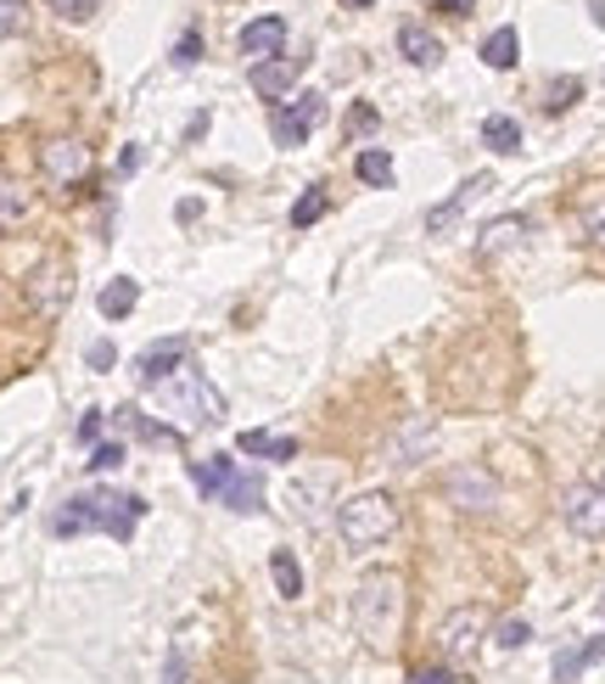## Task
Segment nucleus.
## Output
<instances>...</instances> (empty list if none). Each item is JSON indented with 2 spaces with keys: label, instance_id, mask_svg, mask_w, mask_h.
<instances>
[{
  "label": "nucleus",
  "instance_id": "obj_1",
  "mask_svg": "<svg viewBox=\"0 0 605 684\" xmlns=\"http://www.w3.org/2000/svg\"><path fill=\"white\" fill-rule=\"evenodd\" d=\"M140 517H146V499L118 494V488H91V494L67 499L56 517H51V528H56L62 539H73V533H113V539H129Z\"/></svg>",
  "mask_w": 605,
  "mask_h": 684
},
{
  "label": "nucleus",
  "instance_id": "obj_2",
  "mask_svg": "<svg viewBox=\"0 0 605 684\" xmlns=\"http://www.w3.org/2000/svg\"><path fill=\"white\" fill-rule=\"evenodd\" d=\"M398 618H404V578L387 572V567H371L354 583V623H359V634L371 645H393Z\"/></svg>",
  "mask_w": 605,
  "mask_h": 684
},
{
  "label": "nucleus",
  "instance_id": "obj_3",
  "mask_svg": "<svg viewBox=\"0 0 605 684\" xmlns=\"http://www.w3.org/2000/svg\"><path fill=\"white\" fill-rule=\"evenodd\" d=\"M157 404H163V415H175V433H197V426L225 415V393L202 371H191V365L180 376L157 382Z\"/></svg>",
  "mask_w": 605,
  "mask_h": 684
},
{
  "label": "nucleus",
  "instance_id": "obj_4",
  "mask_svg": "<svg viewBox=\"0 0 605 684\" xmlns=\"http://www.w3.org/2000/svg\"><path fill=\"white\" fill-rule=\"evenodd\" d=\"M336 533L348 539L354 550H376V545H387V539L398 533V505H393V494L371 488V494L342 499V510H336Z\"/></svg>",
  "mask_w": 605,
  "mask_h": 684
},
{
  "label": "nucleus",
  "instance_id": "obj_5",
  "mask_svg": "<svg viewBox=\"0 0 605 684\" xmlns=\"http://www.w3.org/2000/svg\"><path fill=\"white\" fill-rule=\"evenodd\" d=\"M444 494H449V505L455 510H466V517H493L499 510V483H493V471L488 466H455L449 477H444Z\"/></svg>",
  "mask_w": 605,
  "mask_h": 684
},
{
  "label": "nucleus",
  "instance_id": "obj_6",
  "mask_svg": "<svg viewBox=\"0 0 605 684\" xmlns=\"http://www.w3.org/2000/svg\"><path fill=\"white\" fill-rule=\"evenodd\" d=\"M325 118V96H314V91H303L298 102H275V113H270V135H275V146H303L309 135H314V124Z\"/></svg>",
  "mask_w": 605,
  "mask_h": 684
},
{
  "label": "nucleus",
  "instance_id": "obj_7",
  "mask_svg": "<svg viewBox=\"0 0 605 684\" xmlns=\"http://www.w3.org/2000/svg\"><path fill=\"white\" fill-rule=\"evenodd\" d=\"M493 629H488V612L482 607H460V612H449L444 623H438V651L449 656V662H466V656H477V645L488 640Z\"/></svg>",
  "mask_w": 605,
  "mask_h": 684
},
{
  "label": "nucleus",
  "instance_id": "obj_8",
  "mask_svg": "<svg viewBox=\"0 0 605 684\" xmlns=\"http://www.w3.org/2000/svg\"><path fill=\"white\" fill-rule=\"evenodd\" d=\"M561 517L577 539H605V477L599 483H577L561 505Z\"/></svg>",
  "mask_w": 605,
  "mask_h": 684
},
{
  "label": "nucleus",
  "instance_id": "obj_9",
  "mask_svg": "<svg viewBox=\"0 0 605 684\" xmlns=\"http://www.w3.org/2000/svg\"><path fill=\"white\" fill-rule=\"evenodd\" d=\"M84 168H91V152H84L79 141L56 135V141L40 146V175H45L51 186H79V180H84Z\"/></svg>",
  "mask_w": 605,
  "mask_h": 684
},
{
  "label": "nucleus",
  "instance_id": "obj_10",
  "mask_svg": "<svg viewBox=\"0 0 605 684\" xmlns=\"http://www.w3.org/2000/svg\"><path fill=\"white\" fill-rule=\"evenodd\" d=\"M186 336H157L152 349H140V360H135V376L146 382V387H157V382H168V376H180L186 371Z\"/></svg>",
  "mask_w": 605,
  "mask_h": 684
},
{
  "label": "nucleus",
  "instance_id": "obj_11",
  "mask_svg": "<svg viewBox=\"0 0 605 684\" xmlns=\"http://www.w3.org/2000/svg\"><path fill=\"white\" fill-rule=\"evenodd\" d=\"M236 45H241V56H252V68L286 56V18H252Z\"/></svg>",
  "mask_w": 605,
  "mask_h": 684
},
{
  "label": "nucleus",
  "instance_id": "obj_12",
  "mask_svg": "<svg viewBox=\"0 0 605 684\" xmlns=\"http://www.w3.org/2000/svg\"><path fill=\"white\" fill-rule=\"evenodd\" d=\"M67 292H73V281H67V265H62V259H45V265L29 276V303H34L40 314H56V309L67 303Z\"/></svg>",
  "mask_w": 605,
  "mask_h": 684
},
{
  "label": "nucleus",
  "instance_id": "obj_13",
  "mask_svg": "<svg viewBox=\"0 0 605 684\" xmlns=\"http://www.w3.org/2000/svg\"><path fill=\"white\" fill-rule=\"evenodd\" d=\"M431 444H438V426H431V421H409V426H404V433L393 438V449H387V460H393V466H420Z\"/></svg>",
  "mask_w": 605,
  "mask_h": 684
},
{
  "label": "nucleus",
  "instance_id": "obj_14",
  "mask_svg": "<svg viewBox=\"0 0 605 684\" xmlns=\"http://www.w3.org/2000/svg\"><path fill=\"white\" fill-rule=\"evenodd\" d=\"M398 51H404L415 68H438V62H444V40L431 34V29H420V23H404V29H398Z\"/></svg>",
  "mask_w": 605,
  "mask_h": 684
},
{
  "label": "nucleus",
  "instance_id": "obj_15",
  "mask_svg": "<svg viewBox=\"0 0 605 684\" xmlns=\"http://www.w3.org/2000/svg\"><path fill=\"white\" fill-rule=\"evenodd\" d=\"M482 191H488V175H471V180H466V186H460L449 203H438V208L426 214V230H431V236H438V230H449V225H455V219L471 208V197H482Z\"/></svg>",
  "mask_w": 605,
  "mask_h": 684
},
{
  "label": "nucleus",
  "instance_id": "obj_16",
  "mask_svg": "<svg viewBox=\"0 0 605 684\" xmlns=\"http://www.w3.org/2000/svg\"><path fill=\"white\" fill-rule=\"evenodd\" d=\"M292 79H298V62L275 56V62H258V68H252V91L264 96V102H275V96H286Z\"/></svg>",
  "mask_w": 605,
  "mask_h": 684
},
{
  "label": "nucleus",
  "instance_id": "obj_17",
  "mask_svg": "<svg viewBox=\"0 0 605 684\" xmlns=\"http://www.w3.org/2000/svg\"><path fill=\"white\" fill-rule=\"evenodd\" d=\"M219 505H230V510H241V517H252V510H264V483L247 477V471H236V477L219 488Z\"/></svg>",
  "mask_w": 605,
  "mask_h": 684
},
{
  "label": "nucleus",
  "instance_id": "obj_18",
  "mask_svg": "<svg viewBox=\"0 0 605 684\" xmlns=\"http://www.w3.org/2000/svg\"><path fill=\"white\" fill-rule=\"evenodd\" d=\"M135 303H140V281H129V276L107 281V287H102V298H96L102 320H124V314H135Z\"/></svg>",
  "mask_w": 605,
  "mask_h": 684
},
{
  "label": "nucleus",
  "instance_id": "obj_19",
  "mask_svg": "<svg viewBox=\"0 0 605 684\" xmlns=\"http://www.w3.org/2000/svg\"><path fill=\"white\" fill-rule=\"evenodd\" d=\"M594 662H605V634H594V640H583V645H572V651H561L555 656V678L561 684H572L583 667H594Z\"/></svg>",
  "mask_w": 605,
  "mask_h": 684
},
{
  "label": "nucleus",
  "instance_id": "obj_20",
  "mask_svg": "<svg viewBox=\"0 0 605 684\" xmlns=\"http://www.w3.org/2000/svg\"><path fill=\"white\" fill-rule=\"evenodd\" d=\"M236 449L241 455H264V460H298V444L292 438H270V433H258V426L236 438Z\"/></svg>",
  "mask_w": 605,
  "mask_h": 684
},
{
  "label": "nucleus",
  "instance_id": "obj_21",
  "mask_svg": "<svg viewBox=\"0 0 605 684\" xmlns=\"http://www.w3.org/2000/svg\"><path fill=\"white\" fill-rule=\"evenodd\" d=\"M236 477V460L230 455H213V460H191V483L208 494V499H219V488Z\"/></svg>",
  "mask_w": 605,
  "mask_h": 684
},
{
  "label": "nucleus",
  "instance_id": "obj_22",
  "mask_svg": "<svg viewBox=\"0 0 605 684\" xmlns=\"http://www.w3.org/2000/svg\"><path fill=\"white\" fill-rule=\"evenodd\" d=\"M482 146H493V152H522V124L515 118H504V113H493V118H482Z\"/></svg>",
  "mask_w": 605,
  "mask_h": 684
},
{
  "label": "nucleus",
  "instance_id": "obj_23",
  "mask_svg": "<svg viewBox=\"0 0 605 684\" xmlns=\"http://www.w3.org/2000/svg\"><path fill=\"white\" fill-rule=\"evenodd\" d=\"M515 56H522V34H515V29H493L482 40V62L488 68H515Z\"/></svg>",
  "mask_w": 605,
  "mask_h": 684
},
{
  "label": "nucleus",
  "instance_id": "obj_24",
  "mask_svg": "<svg viewBox=\"0 0 605 684\" xmlns=\"http://www.w3.org/2000/svg\"><path fill=\"white\" fill-rule=\"evenodd\" d=\"M270 572H275L281 601H303V567H298L292 550H275V556H270Z\"/></svg>",
  "mask_w": 605,
  "mask_h": 684
},
{
  "label": "nucleus",
  "instance_id": "obj_25",
  "mask_svg": "<svg viewBox=\"0 0 605 684\" xmlns=\"http://www.w3.org/2000/svg\"><path fill=\"white\" fill-rule=\"evenodd\" d=\"M354 175H359L365 186H393V157H387L382 146H365V152L354 157Z\"/></svg>",
  "mask_w": 605,
  "mask_h": 684
},
{
  "label": "nucleus",
  "instance_id": "obj_26",
  "mask_svg": "<svg viewBox=\"0 0 605 684\" xmlns=\"http://www.w3.org/2000/svg\"><path fill=\"white\" fill-rule=\"evenodd\" d=\"M29 219V191L18 180H0V230H18Z\"/></svg>",
  "mask_w": 605,
  "mask_h": 684
},
{
  "label": "nucleus",
  "instance_id": "obj_27",
  "mask_svg": "<svg viewBox=\"0 0 605 684\" xmlns=\"http://www.w3.org/2000/svg\"><path fill=\"white\" fill-rule=\"evenodd\" d=\"M118 426H129V433H135V438H146V444H163V438L175 444V438H180L175 426H157V421H146L135 404H124V410H118Z\"/></svg>",
  "mask_w": 605,
  "mask_h": 684
},
{
  "label": "nucleus",
  "instance_id": "obj_28",
  "mask_svg": "<svg viewBox=\"0 0 605 684\" xmlns=\"http://www.w3.org/2000/svg\"><path fill=\"white\" fill-rule=\"evenodd\" d=\"M522 230H528V219H522V214H510V219H493V225L482 230V241H477V247H482V252H499V247H510V241L522 236Z\"/></svg>",
  "mask_w": 605,
  "mask_h": 684
},
{
  "label": "nucleus",
  "instance_id": "obj_29",
  "mask_svg": "<svg viewBox=\"0 0 605 684\" xmlns=\"http://www.w3.org/2000/svg\"><path fill=\"white\" fill-rule=\"evenodd\" d=\"M325 208H331V203H325V186H309V191L292 203V225H298V230H309L314 219H325Z\"/></svg>",
  "mask_w": 605,
  "mask_h": 684
},
{
  "label": "nucleus",
  "instance_id": "obj_30",
  "mask_svg": "<svg viewBox=\"0 0 605 684\" xmlns=\"http://www.w3.org/2000/svg\"><path fill=\"white\" fill-rule=\"evenodd\" d=\"M528 640H533V623H528V618H504V623L493 629V645H499V651H522Z\"/></svg>",
  "mask_w": 605,
  "mask_h": 684
},
{
  "label": "nucleus",
  "instance_id": "obj_31",
  "mask_svg": "<svg viewBox=\"0 0 605 684\" xmlns=\"http://www.w3.org/2000/svg\"><path fill=\"white\" fill-rule=\"evenodd\" d=\"M577 219H583V236H588L594 247H605V197H588Z\"/></svg>",
  "mask_w": 605,
  "mask_h": 684
},
{
  "label": "nucleus",
  "instance_id": "obj_32",
  "mask_svg": "<svg viewBox=\"0 0 605 684\" xmlns=\"http://www.w3.org/2000/svg\"><path fill=\"white\" fill-rule=\"evenodd\" d=\"M45 7H51L56 18H67V23H84V18L102 12V0H45Z\"/></svg>",
  "mask_w": 605,
  "mask_h": 684
},
{
  "label": "nucleus",
  "instance_id": "obj_33",
  "mask_svg": "<svg viewBox=\"0 0 605 684\" xmlns=\"http://www.w3.org/2000/svg\"><path fill=\"white\" fill-rule=\"evenodd\" d=\"M544 96H550V113H561V107H572V102L583 96V84H577V79H550Z\"/></svg>",
  "mask_w": 605,
  "mask_h": 684
},
{
  "label": "nucleus",
  "instance_id": "obj_34",
  "mask_svg": "<svg viewBox=\"0 0 605 684\" xmlns=\"http://www.w3.org/2000/svg\"><path fill=\"white\" fill-rule=\"evenodd\" d=\"M23 34V0H0V40Z\"/></svg>",
  "mask_w": 605,
  "mask_h": 684
},
{
  "label": "nucleus",
  "instance_id": "obj_35",
  "mask_svg": "<svg viewBox=\"0 0 605 684\" xmlns=\"http://www.w3.org/2000/svg\"><path fill=\"white\" fill-rule=\"evenodd\" d=\"M91 466H96V471H113V466H124V444H96Z\"/></svg>",
  "mask_w": 605,
  "mask_h": 684
},
{
  "label": "nucleus",
  "instance_id": "obj_36",
  "mask_svg": "<svg viewBox=\"0 0 605 684\" xmlns=\"http://www.w3.org/2000/svg\"><path fill=\"white\" fill-rule=\"evenodd\" d=\"M84 360H91V371H113L118 349H113V342H91V354H84Z\"/></svg>",
  "mask_w": 605,
  "mask_h": 684
},
{
  "label": "nucleus",
  "instance_id": "obj_37",
  "mask_svg": "<svg viewBox=\"0 0 605 684\" xmlns=\"http://www.w3.org/2000/svg\"><path fill=\"white\" fill-rule=\"evenodd\" d=\"M409 684H455V673H449V667H415Z\"/></svg>",
  "mask_w": 605,
  "mask_h": 684
},
{
  "label": "nucleus",
  "instance_id": "obj_38",
  "mask_svg": "<svg viewBox=\"0 0 605 684\" xmlns=\"http://www.w3.org/2000/svg\"><path fill=\"white\" fill-rule=\"evenodd\" d=\"M197 56H202V40H197V34H186V40L175 45V62H180V68H191Z\"/></svg>",
  "mask_w": 605,
  "mask_h": 684
},
{
  "label": "nucleus",
  "instance_id": "obj_39",
  "mask_svg": "<svg viewBox=\"0 0 605 684\" xmlns=\"http://www.w3.org/2000/svg\"><path fill=\"white\" fill-rule=\"evenodd\" d=\"M96 438H102V410H91L79 421V444H96Z\"/></svg>",
  "mask_w": 605,
  "mask_h": 684
},
{
  "label": "nucleus",
  "instance_id": "obj_40",
  "mask_svg": "<svg viewBox=\"0 0 605 684\" xmlns=\"http://www.w3.org/2000/svg\"><path fill=\"white\" fill-rule=\"evenodd\" d=\"M431 7H438V12H455V18H466V12L477 7V0H431Z\"/></svg>",
  "mask_w": 605,
  "mask_h": 684
},
{
  "label": "nucleus",
  "instance_id": "obj_41",
  "mask_svg": "<svg viewBox=\"0 0 605 684\" xmlns=\"http://www.w3.org/2000/svg\"><path fill=\"white\" fill-rule=\"evenodd\" d=\"M354 129H376V107H354Z\"/></svg>",
  "mask_w": 605,
  "mask_h": 684
},
{
  "label": "nucleus",
  "instance_id": "obj_42",
  "mask_svg": "<svg viewBox=\"0 0 605 684\" xmlns=\"http://www.w3.org/2000/svg\"><path fill=\"white\" fill-rule=\"evenodd\" d=\"M135 168H140V152H135V146H129V152H124V157H118V175H135Z\"/></svg>",
  "mask_w": 605,
  "mask_h": 684
},
{
  "label": "nucleus",
  "instance_id": "obj_43",
  "mask_svg": "<svg viewBox=\"0 0 605 684\" xmlns=\"http://www.w3.org/2000/svg\"><path fill=\"white\" fill-rule=\"evenodd\" d=\"M342 7H354V12H365V7H376V0H342Z\"/></svg>",
  "mask_w": 605,
  "mask_h": 684
},
{
  "label": "nucleus",
  "instance_id": "obj_44",
  "mask_svg": "<svg viewBox=\"0 0 605 684\" xmlns=\"http://www.w3.org/2000/svg\"><path fill=\"white\" fill-rule=\"evenodd\" d=\"M599 607H605V601H599Z\"/></svg>",
  "mask_w": 605,
  "mask_h": 684
}]
</instances>
